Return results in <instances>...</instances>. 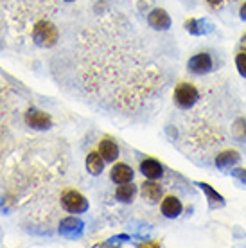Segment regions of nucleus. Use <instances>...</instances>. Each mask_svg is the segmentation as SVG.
I'll return each mask as SVG.
<instances>
[{
    "instance_id": "f257e3e1",
    "label": "nucleus",
    "mask_w": 246,
    "mask_h": 248,
    "mask_svg": "<svg viewBox=\"0 0 246 248\" xmlns=\"http://www.w3.org/2000/svg\"><path fill=\"white\" fill-rule=\"evenodd\" d=\"M32 40L34 44L40 45V47H54L56 42H58V29L54 27V24L50 22H45V20H40L34 29H32Z\"/></svg>"
},
{
    "instance_id": "f03ea898",
    "label": "nucleus",
    "mask_w": 246,
    "mask_h": 248,
    "mask_svg": "<svg viewBox=\"0 0 246 248\" xmlns=\"http://www.w3.org/2000/svg\"><path fill=\"white\" fill-rule=\"evenodd\" d=\"M198 101H200V92L191 83H180L174 90V103L182 110H191Z\"/></svg>"
},
{
    "instance_id": "7ed1b4c3",
    "label": "nucleus",
    "mask_w": 246,
    "mask_h": 248,
    "mask_svg": "<svg viewBox=\"0 0 246 248\" xmlns=\"http://www.w3.org/2000/svg\"><path fill=\"white\" fill-rule=\"evenodd\" d=\"M62 207L70 214H83L88 211V200L81 192L68 189L62 194Z\"/></svg>"
},
{
    "instance_id": "20e7f679",
    "label": "nucleus",
    "mask_w": 246,
    "mask_h": 248,
    "mask_svg": "<svg viewBox=\"0 0 246 248\" xmlns=\"http://www.w3.org/2000/svg\"><path fill=\"white\" fill-rule=\"evenodd\" d=\"M214 67V62H212V56H210L209 52H198L194 56L187 62V68H189V72L196 76H203V74H209L210 70Z\"/></svg>"
},
{
    "instance_id": "39448f33",
    "label": "nucleus",
    "mask_w": 246,
    "mask_h": 248,
    "mask_svg": "<svg viewBox=\"0 0 246 248\" xmlns=\"http://www.w3.org/2000/svg\"><path fill=\"white\" fill-rule=\"evenodd\" d=\"M25 124L32 128V130H49L52 128V119H50L49 113L42 112V110H36V108H31L25 113Z\"/></svg>"
},
{
    "instance_id": "423d86ee",
    "label": "nucleus",
    "mask_w": 246,
    "mask_h": 248,
    "mask_svg": "<svg viewBox=\"0 0 246 248\" xmlns=\"http://www.w3.org/2000/svg\"><path fill=\"white\" fill-rule=\"evenodd\" d=\"M83 221H81L79 217H65L62 223H60V234L68 239H74V237H79L81 232H83Z\"/></svg>"
},
{
    "instance_id": "0eeeda50",
    "label": "nucleus",
    "mask_w": 246,
    "mask_h": 248,
    "mask_svg": "<svg viewBox=\"0 0 246 248\" xmlns=\"http://www.w3.org/2000/svg\"><path fill=\"white\" fill-rule=\"evenodd\" d=\"M148 24L154 31H167L171 27V16L166 13V9H153L148 15Z\"/></svg>"
},
{
    "instance_id": "6e6552de",
    "label": "nucleus",
    "mask_w": 246,
    "mask_h": 248,
    "mask_svg": "<svg viewBox=\"0 0 246 248\" xmlns=\"http://www.w3.org/2000/svg\"><path fill=\"white\" fill-rule=\"evenodd\" d=\"M140 173L148 178V180H158L164 176V168L158 160L154 158H146L140 162Z\"/></svg>"
},
{
    "instance_id": "1a4fd4ad",
    "label": "nucleus",
    "mask_w": 246,
    "mask_h": 248,
    "mask_svg": "<svg viewBox=\"0 0 246 248\" xmlns=\"http://www.w3.org/2000/svg\"><path fill=\"white\" fill-rule=\"evenodd\" d=\"M160 209L164 216L169 217V219H174V217H178L180 214H182L184 205H182V202H180L176 196H167V198L162 200Z\"/></svg>"
},
{
    "instance_id": "9d476101",
    "label": "nucleus",
    "mask_w": 246,
    "mask_h": 248,
    "mask_svg": "<svg viewBox=\"0 0 246 248\" xmlns=\"http://www.w3.org/2000/svg\"><path fill=\"white\" fill-rule=\"evenodd\" d=\"M185 29L191 34H194V36H203V34H209V32L214 31V25L210 24L209 20L191 18L185 22Z\"/></svg>"
},
{
    "instance_id": "9b49d317",
    "label": "nucleus",
    "mask_w": 246,
    "mask_h": 248,
    "mask_svg": "<svg viewBox=\"0 0 246 248\" xmlns=\"http://www.w3.org/2000/svg\"><path fill=\"white\" fill-rule=\"evenodd\" d=\"M140 194L142 198L146 200V202H149V203H158L162 198V187L154 180L144 182L140 187Z\"/></svg>"
},
{
    "instance_id": "f8f14e48",
    "label": "nucleus",
    "mask_w": 246,
    "mask_h": 248,
    "mask_svg": "<svg viewBox=\"0 0 246 248\" xmlns=\"http://www.w3.org/2000/svg\"><path fill=\"white\" fill-rule=\"evenodd\" d=\"M241 160V156L237 151L234 149H227L219 155L215 156V168L217 169H232L234 166H237Z\"/></svg>"
},
{
    "instance_id": "ddd939ff",
    "label": "nucleus",
    "mask_w": 246,
    "mask_h": 248,
    "mask_svg": "<svg viewBox=\"0 0 246 248\" xmlns=\"http://www.w3.org/2000/svg\"><path fill=\"white\" fill-rule=\"evenodd\" d=\"M110 178L115 184H128V182H133V169L129 168L128 164H117L113 166L110 173Z\"/></svg>"
},
{
    "instance_id": "4468645a",
    "label": "nucleus",
    "mask_w": 246,
    "mask_h": 248,
    "mask_svg": "<svg viewBox=\"0 0 246 248\" xmlns=\"http://www.w3.org/2000/svg\"><path fill=\"white\" fill-rule=\"evenodd\" d=\"M198 186H200V189L205 192V196H207V200H209L210 209H221V207H225V198L215 191L214 187H210L209 184H205V182L198 184Z\"/></svg>"
},
{
    "instance_id": "2eb2a0df",
    "label": "nucleus",
    "mask_w": 246,
    "mask_h": 248,
    "mask_svg": "<svg viewBox=\"0 0 246 248\" xmlns=\"http://www.w3.org/2000/svg\"><path fill=\"white\" fill-rule=\"evenodd\" d=\"M99 153L105 162H115L119 158V146L111 139H103L99 144Z\"/></svg>"
},
{
    "instance_id": "dca6fc26",
    "label": "nucleus",
    "mask_w": 246,
    "mask_h": 248,
    "mask_svg": "<svg viewBox=\"0 0 246 248\" xmlns=\"http://www.w3.org/2000/svg\"><path fill=\"white\" fill-rule=\"evenodd\" d=\"M103 169H105V158L101 156L99 151H90L86 156V171L93 176H97L103 173Z\"/></svg>"
},
{
    "instance_id": "f3484780",
    "label": "nucleus",
    "mask_w": 246,
    "mask_h": 248,
    "mask_svg": "<svg viewBox=\"0 0 246 248\" xmlns=\"http://www.w3.org/2000/svg\"><path fill=\"white\" fill-rule=\"evenodd\" d=\"M137 194V186H133V182H128V184H119V187L115 189V198L123 203H129L133 202Z\"/></svg>"
},
{
    "instance_id": "a211bd4d",
    "label": "nucleus",
    "mask_w": 246,
    "mask_h": 248,
    "mask_svg": "<svg viewBox=\"0 0 246 248\" xmlns=\"http://www.w3.org/2000/svg\"><path fill=\"white\" fill-rule=\"evenodd\" d=\"M232 135L237 142H246V119H237L232 128Z\"/></svg>"
},
{
    "instance_id": "6ab92c4d",
    "label": "nucleus",
    "mask_w": 246,
    "mask_h": 248,
    "mask_svg": "<svg viewBox=\"0 0 246 248\" xmlns=\"http://www.w3.org/2000/svg\"><path fill=\"white\" fill-rule=\"evenodd\" d=\"M235 67L239 70V74L243 78H246V52L245 50H241L239 54L235 56Z\"/></svg>"
},
{
    "instance_id": "aec40b11",
    "label": "nucleus",
    "mask_w": 246,
    "mask_h": 248,
    "mask_svg": "<svg viewBox=\"0 0 246 248\" xmlns=\"http://www.w3.org/2000/svg\"><path fill=\"white\" fill-rule=\"evenodd\" d=\"M232 174H234L237 180H241L243 184H246V169H234Z\"/></svg>"
},
{
    "instance_id": "412c9836",
    "label": "nucleus",
    "mask_w": 246,
    "mask_h": 248,
    "mask_svg": "<svg viewBox=\"0 0 246 248\" xmlns=\"http://www.w3.org/2000/svg\"><path fill=\"white\" fill-rule=\"evenodd\" d=\"M239 16H241V20H245V22H246V2L243 4V7H241Z\"/></svg>"
},
{
    "instance_id": "4be33fe9",
    "label": "nucleus",
    "mask_w": 246,
    "mask_h": 248,
    "mask_svg": "<svg viewBox=\"0 0 246 248\" xmlns=\"http://www.w3.org/2000/svg\"><path fill=\"white\" fill-rule=\"evenodd\" d=\"M207 2H209V4H210L212 7H217L219 4H221V0H207Z\"/></svg>"
},
{
    "instance_id": "5701e85b",
    "label": "nucleus",
    "mask_w": 246,
    "mask_h": 248,
    "mask_svg": "<svg viewBox=\"0 0 246 248\" xmlns=\"http://www.w3.org/2000/svg\"><path fill=\"white\" fill-rule=\"evenodd\" d=\"M241 49H243L246 52V34L243 38H241Z\"/></svg>"
},
{
    "instance_id": "b1692460",
    "label": "nucleus",
    "mask_w": 246,
    "mask_h": 248,
    "mask_svg": "<svg viewBox=\"0 0 246 248\" xmlns=\"http://www.w3.org/2000/svg\"><path fill=\"white\" fill-rule=\"evenodd\" d=\"M67 2H74V0H67Z\"/></svg>"
}]
</instances>
